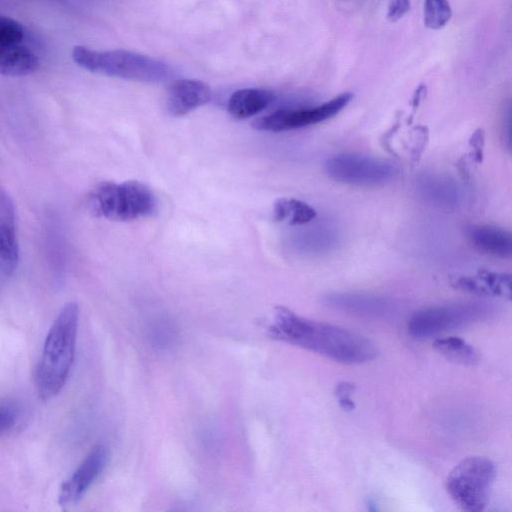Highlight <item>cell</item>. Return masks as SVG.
Here are the masks:
<instances>
[{
    "label": "cell",
    "mask_w": 512,
    "mask_h": 512,
    "mask_svg": "<svg viewBox=\"0 0 512 512\" xmlns=\"http://www.w3.org/2000/svg\"><path fill=\"white\" fill-rule=\"evenodd\" d=\"M316 216L317 212L312 206L294 198H280L273 206L274 220L289 225L307 224Z\"/></svg>",
    "instance_id": "obj_18"
},
{
    "label": "cell",
    "mask_w": 512,
    "mask_h": 512,
    "mask_svg": "<svg viewBox=\"0 0 512 512\" xmlns=\"http://www.w3.org/2000/svg\"><path fill=\"white\" fill-rule=\"evenodd\" d=\"M410 9V0H390L387 18L390 22L400 20Z\"/></svg>",
    "instance_id": "obj_24"
},
{
    "label": "cell",
    "mask_w": 512,
    "mask_h": 512,
    "mask_svg": "<svg viewBox=\"0 0 512 512\" xmlns=\"http://www.w3.org/2000/svg\"><path fill=\"white\" fill-rule=\"evenodd\" d=\"M79 324V308L69 302L60 310L44 342L35 372V386L39 397L50 400L65 385L70 374Z\"/></svg>",
    "instance_id": "obj_2"
},
{
    "label": "cell",
    "mask_w": 512,
    "mask_h": 512,
    "mask_svg": "<svg viewBox=\"0 0 512 512\" xmlns=\"http://www.w3.org/2000/svg\"><path fill=\"white\" fill-rule=\"evenodd\" d=\"M353 99L342 93L321 105L302 109H281L256 119L252 126L259 131L283 132L326 121L342 111Z\"/></svg>",
    "instance_id": "obj_8"
},
{
    "label": "cell",
    "mask_w": 512,
    "mask_h": 512,
    "mask_svg": "<svg viewBox=\"0 0 512 512\" xmlns=\"http://www.w3.org/2000/svg\"><path fill=\"white\" fill-rule=\"evenodd\" d=\"M25 32L23 26L16 20L0 15V42L23 43Z\"/></svg>",
    "instance_id": "obj_21"
},
{
    "label": "cell",
    "mask_w": 512,
    "mask_h": 512,
    "mask_svg": "<svg viewBox=\"0 0 512 512\" xmlns=\"http://www.w3.org/2000/svg\"><path fill=\"white\" fill-rule=\"evenodd\" d=\"M324 168L331 179L355 186L384 184L398 172L390 161L356 153L333 155L326 160Z\"/></svg>",
    "instance_id": "obj_7"
},
{
    "label": "cell",
    "mask_w": 512,
    "mask_h": 512,
    "mask_svg": "<svg viewBox=\"0 0 512 512\" xmlns=\"http://www.w3.org/2000/svg\"><path fill=\"white\" fill-rule=\"evenodd\" d=\"M269 337L318 353L336 362L361 364L377 356L375 344L346 328L304 318L284 306L274 308Z\"/></svg>",
    "instance_id": "obj_1"
},
{
    "label": "cell",
    "mask_w": 512,
    "mask_h": 512,
    "mask_svg": "<svg viewBox=\"0 0 512 512\" xmlns=\"http://www.w3.org/2000/svg\"><path fill=\"white\" fill-rule=\"evenodd\" d=\"M433 347L445 358L462 365H473L478 361L475 348L458 337L436 338Z\"/></svg>",
    "instance_id": "obj_19"
},
{
    "label": "cell",
    "mask_w": 512,
    "mask_h": 512,
    "mask_svg": "<svg viewBox=\"0 0 512 512\" xmlns=\"http://www.w3.org/2000/svg\"><path fill=\"white\" fill-rule=\"evenodd\" d=\"M452 15L448 0H425L424 24L427 28L437 30L444 27Z\"/></svg>",
    "instance_id": "obj_20"
},
{
    "label": "cell",
    "mask_w": 512,
    "mask_h": 512,
    "mask_svg": "<svg viewBox=\"0 0 512 512\" xmlns=\"http://www.w3.org/2000/svg\"><path fill=\"white\" fill-rule=\"evenodd\" d=\"M72 59L89 72L138 82H163L171 75L166 63L123 49L97 51L78 45L72 50Z\"/></svg>",
    "instance_id": "obj_3"
},
{
    "label": "cell",
    "mask_w": 512,
    "mask_h": 512,
    "mask_svg": "<svg viewBox=\"0 0 512 512\" xmlns=\"http://www.w3.org/2000/svg\"><path fill=\"white\" fill-rule=\"evenodd\" d=\"M454 288L477 295L511 298V275L479 270L461 275L451 281Z\"/></svg>",
    "instance_id": "obj_13"
},
{
    "label": "cell",
    "mask_w": 512,
    "mask_h": 512,
    "mask_svg": "<svg viewBox=\"0 0 512 512\" xmlns=\"http://www.w3.org/2000/svg\"><path fill=\"white\" fill-rule=\"evenodd\" d=\"M39 67L37 55L23 43L0 42V74L25 76Z\"/></svg>",
    "instance_id": "obj_16"
},
{
    "label": "cell",
    "mask_w": 512,
    "mask_h": 512,
    "mask_svg": "<svg viewBox=\"0 0 512 512\" xmlns=\"http://www.w3.org/2000/svg\"><path fill=\"white\" fill-rule=\"evenodd\" d=\"M108 458L107 447L96 445L60 486L59 504L67 506L78 502L103 472Z\"/></svg>",
    "instance_id": "obj_9"
},
{
    "label": "cell",
    "mask_w": 512,
    "mask_h": 512,
    "mask_svg": "<svg viewBox=\"0 0 512 512\" xmlns=\"http://www.w3.org/2000/svg\"><path fill=\"white\" fill-rule=\"evenodd\" d=\"M212 98L208 84L195 79H179L174 81L166 93V109L172 116H183L201 107Z\"/></svg>",
    "instance_id": "obj_12"
},
{
    "label": "cell",
    "mask_w": 512,
    "mask_h": 512,
    "mask_svg": "<svg viewBox=\"0 0 512 512\" xmlns=\"http://www.w3.org/2000/svg\"><path fill=\"white\" fill-rule=\"evenodd\" d=\"M416 189L424 200L441 208H455L462 199L458 184L444 175H421L416 180Z\"/></svg>",
    "instance_id": "obj_14"
},
{
    "label": "cell",
    "mask_w": 512,
    "mask_h": 512,
    "mask_svg": "<svg viewBox=\"0 0 512 512\" xmlns=\"http://www.w3.org/2000/svg\"><path fill=\"white\" fill-rule=\"evenodd\" d=\"M492 308L485 303L469 302L429 307L415 312L407 330L417 340L429 339L447 331L479 322L489 317Z\"/></svg>",
    "instance_id": "obj_6"
},
{
    "label": "cell",
    "mask_w": 512,
    "mask_h": 512,
    "mask_svg": "<svg viewBox=\"0 0 512 512\" xmlns=\"http://www.w3.org/2000/svg\"><path fill=\"white\" fill-rule=\"evenodd\" d=\"M496 477V466L483 456L460 461L446 479V490L457 506L467 512L485 509Z\"/></svg>",
    "instance_id": "obj_5"
},
{
    "label": "cell",
    "mask_w": 512,
    "mask_h": 512,
    "mask_svg": "<svg viewBox=\"0 0 512 512\" xmlns=\"http://www.w3.org/2000/svg\"><path fill=\"white\" fill-rule=\"evenodd\" d=\"M17 422V410L9 404L0 405V434L11 430Z\"/></svg>",
    "instance_id": "obj_23"
},
{
    "label": "cell",
    "mask_w": 512,
    "mask_h": 512,
    "mask_svg": "<svg viewBox=\"0 0 512 512\" xmlns=\"http://www.w3.org/2000/svg\"><path fill=\"white\" fill-rule=\"evenodd\" d=\"M273 99L274 94L267 89L244 88L230 96L227 110L236 119H246L261 112Z\"/></svg>",
    "instance_id": "obj_17"
},
{
    "label": "cell",
    "mask_w": 512,
    "mask_h": 512,
    "mask_svg": "<svg viewBox=\"0 0 512 512\" xmlns=\"http://www.w3.org/2000/svg\"><path fill=\"white\" fill-rule=\"evenodd\" d=\"M470 243L480 252L510 258L512 255V238L510 232L491 225H472L466 230Z\"/></svg>",
    "instance_id": "obj_15"
},
{
    "label": "cell",
    "mask_w": 512,
    "mask_h": 512,
    "mask_svg": "<svg viewBox=\"0 0 512 512\" xmlns=\"http://www.w3.org/2000/svg\"><path fill=\"white\" fill-rule=\"evenodd\" d=\"M322 302L329 308L360 317L383 319L395 311L387 298L354 292H334L324 295Z\"/></svg>",
    "instance_id": "obj_10"
},
{
    "label": "cell",
    "mask_w": 512,
    "mask_h": 512,
    "mask_svg": "<svg viewBox=\"0 0 512 512\" xmlns=\"http://www.w3.org/2000/svg\"><path fill=\"white\" fill-rule=\"evenodd\" d=\"M87 204L93 215L111 221L149 217L157 210L152 190L136 180L103 182L89 194Z\"/></svg>",
    "instance_id": "obj_4"
},
{
    "label": "cell",
    "mask_w": 512,
    "mask_h": 512,
    "mask_svg": "<svg viewBox=\"0 0 512 512\" xmlns=\"http://www.w3.org/2000/svg\"><path fill=\"white\" fill-rule=\"evenodd\" d=\"M354 390L355 386L348 382H341L336 387L335 394L338 397L341 408L345 411H351L355 408V404L350 397Z\"/></svg>",
    "instance_id": "obj_22"
},
{
    "label": "cell",
    "mask_w": 512,
    "mask_h": 512,
    "mask_svg": "<svg viewBox=\"0 0 512 512\" xmlns=\"http://www.w3.org/2000/svg\"><path fill=\"white\" fill-rule=\"evenodd\" d=\"M19 262L15 208L9 194L0 187V274L8 277Z\"/></svg>",
    "instance_id": "obj_11"
}]
</instances>
